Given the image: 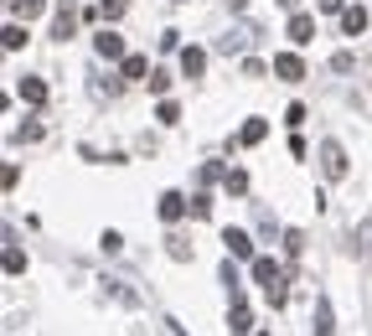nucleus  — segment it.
<instances>
[{
    "mask_svg": "<svg viewBox=\"0 0 372 336\" xmlns=\"http://www.w3.org/2000/svg\"><path fill=\"white\" fill-rule=\"evenodd\" d=\"M254 279L264 285L269 305H285V300H289V290H285V269H279L274 259H254Z\"/></svg>",
    "mask_w": 372,
    "mask_h": 336,
    "instance_id": "f257e3e1",
    "label": "nucleus"
},
{
    "mask_svg": "<svg viewBox=\"0 0 372 336\" xmlns=\"http://www.w3.org/2000/svg\"><path fill=\"white\" fill-rule=\"evenodd\" d=\"M285 31H289V42H295V47H310L315 42V16H310V10H295Z\"/></svg>",
    "mask_w": 372,
    "mask_h": 336,
    "instance_id": "f03ea898",
    "label": "nucleus"
},
{
    "mask_svg": "<svg viewBox=\"0 0 372 336\" xmlns=\"http://www.w3.org/2000/svg\"><path fill=\"white\" fill-rule=\"evenodd\" d=\"M321 171H326L331 181H341V176H347V150H341L336 140H326V145H321Z\"/></svg>",
    "mask_w": 372,
    "mask_h": 336,
    "instance_id": "7ed1b4c3",
    "label": "nucleus"
},
{
    "mask_svg": "<svg viewBox=\"0 0 372 336\" xmlns=\"http://www.w3.org/2000/svg\"><path fill=\"white\" fill-rule=\"evenodd\" d=\"M222 248H228L233 259H248V264L259 259V253H254V238H248L243 227H228V233H222Z\"/></svg>",
    "mask_w": 372,
    "mask_h": 336,
    "instance_id": "20e7f679",
    "label": "nucleus"
},
{
    "mask_svg": "<svg viewBox=\"0 0 372 336\" xmlns=\"http://www.w3.org/2000/svg\"><path fill=\"white\" fill-rule=\"evenodd\" d=\"M274 73L285 78V83H300V78H305V62L295 57V52H279V57H274Z\"/></svg>",
    "mask_w": 372,
    "mask_h": 336,
    "instance_id": "39448f33",
    "label": "nucleus"
},
{
    "mask_svg": "<svg viewBox=\"0 0 372 336\" xmlns=\"http://www.w3.org/2000/svg\"><path fill=\"white\" fill-rule=\"evenodd\" d=\"M93 47H99V57L124 62V42H119V31H99V36H93Z\"/></svg>",
    "mask_w": 372,
    "mask_h": 336,
    "instance_id": "423d86ee",
    "label": "nucleus"
},
{
    "mask_svg": "<svg viewBox=\"0 0 372 336\" xmlns=\"http://www.w3.org/2000/svg\"><path fill=\"white\" fill-rule=\"evenodd\" d=\"M367 6H347V10H341V31H347V36H362L367 31Z\"/></svg>",
    "mask_w": 372,
    "mask_h": 336,
    "instance_id": "0eeeda50",
    "label": "nucleus"
},
{
    "mask_svg": "<svg viewBox=\"0 0 372 336\" xmlns=\"http://www.w3.org/2000/svg\"><path fill=\"white\" fill-rule=\"evenodd\" d=\"M181 73L186 78H202L207 73V52L202 47H181Z\"/></svg>",
    "mask_w": 372,
    "mask_h": 336,
    "instance_id": "6e6552de",
    "label": "nucleus"
},
{
    "mask_svg": "<svg viewBox=\"0 0 372 336\" xmlns=\"http://www.w3.org/2000/svg\"><path fill=\"white\" fill-rule=\"evenodd\" d=\"M161 218L166 223H181L186 218V197L181 192H161Z\"/></svg>",
    "mask_w": 372,
    "mask_h": 336,
    "instance_id": "1a4fd4ad",
    "label": "nucleus"
},
{
    "mask_svg": "<svg viewBox=\"0 0 372 336\" xmlns=\"http://www.w3.org/2000/svg\"><path fill=\"white\" fill-rule=\"evenodd\" d=\"M228 326H233V336H243L248 326H254V316H248V305L233 295V311H228Z\"/></svg>",
    "mask_w": 372,
    "mask_h": 336,
    "instance_id": "9d476101",
    "label": "nucleus"
},
{
    "mask_svg": "<svg viewBox=\"0 0 372 336\" xmlns=\"http://www.w3.org/2000/svg\"><path fill=\"white\" fill-rule=\"evenodd\" d=\"M21 99L31 104V109H36V104H47V83H42V78H21Z\"/></svg>",
    "mask_w": 372,
    "mask_h": 336,
    "instance_id": "9b49d317",
    "label": "nucleus"
},
{
    "mask_svg": "<svg viewBox=\"0 0 372 336\" xmlns=\"http://www.w3.org/2000/svg\"><path fill=\"white\" fill-rule=\"evenodd\" d=\"M264 134H269V119H248V125L238 130V145H259Z\"/></svg>",
    "mask_w": 372,
    "mask_h": 336,
    "instance_id": "f8f14e48",
    "label": "nucleus"
},
{
    "mask_svg": "<svg viewBox=\"0 0 372 336\" xmlns=\"http://www.w3.org/2000/svg\"><path fill=\"white\" fill-rule=\"evenodd\" d=\"M222 192H228V197H243V192H248V171H222Z\"/></svg>",
    "mask_w": 372,
    "mask_h": 336,
    "instance_id": "ddd939ff",
    "label": "nucleus"
},
{
    "mask_svg": "<svg viewBox=\"0 0 372 336\" xmlns=\"http://www.w3.org/2000/svg\"><path fill=\"white\" fill-rule=\"evenodd\" d=\"M315 336H336L331 331V300H315Z\"/></svg>",
    "mask_w": 372,
    "mask_h": 336,
    "instance_id": "4468645a",
    "label": "nucleus"
},
{
    "mask_svg": "<svg viewBox=\"0 0 372 336\" xmlns=\"http://www.w3.org/2000/svg\"><path fill=\"white\" fill-rule=\"evenodd\" d=\"M21 47H26V26L10 21V26H6V52H21Z\"/></svg>",
    "mask_w": 372,
    "mask_h": 336,
    "instance_id": "2eb2a0df",
    "label": "nucleus"
},
{
    "mask_svg": "<svg viewBox=\"0 0 372 336\" xmlns=\"http://www.w3.org/2000/svg\"><path fill=\"white\" fill-rule=\"evenodd\" d=\"M119 67H124V78H135V83H140L145 73H150V62H145V57H124Z\"/></svg>",
    "mask_w": 372,
    "mask_h": 336,
    "instance_id": "dca6fc26",
    "label": "nucleus"
},
{
    "mask_svg": "<svg viewBox=\"0 0 372 336\" xmlns=\"http://www.w3.org/2000/svg\"><path fill=\"white\" fill-rule=\"evenodd\" d=\"M155 119H161V125H181V109L171 99H161V109H155Z\"/></svg>",
    "mask_w": 372,
    "mask_h": 336,
    "instance_id": "f3484780",
    "label": "nucleus"
},
{
    "mask_svg": "<svg viewBox=\"0 0 372 336\" xmlns=\"http://www.w3.org/2000/svg\"><path fill=\"white\" fill-rule=\"evenodd\" d=\"M99 16L103 21H119V16H124V0H99Z\"/></svg>",
    "mask_w": 372,
    "mask_h": 336,
    "instance_id": "a211bd4d",
    "label": "nucleus"
},
{
    "mask_svg": "<svg viewBox=\"0 0 372 336\" xmlns=\"http://www.w3.org/2000/svg\"><path fill=\"white\" fill-rule=\"evenodd\" d=\"M300 248H305V233H300V227H289V233H285V253H289V259H295Z\"/></svg>",
    "mask_w": 372,
    "mask_h": 336,
    "instance_id": "6ab92c4d",
    "label": "nucleus"
},
{
    "mask_svg": "<svg viewBox=\"0 0 372 336\" xmlns=\"http://www.w3.org/2000/svg\"><path fill=\"white\" fill-rule=\"evenodd\" d=\"M26 269V253L21 248H6V274H21Z\"/></svg>",
    "mask_w": 372,
    "mask_h": 336,
    "instance_id": "aec40b11",
    "label": "nucleus"
},
{
    "mask_svg": "<svg viewBox=\"0 0 372 336\" xmlns=\"http://www.w3.org/2000/svg\"><path fill=\"white\" fill-rule=\"evenodd\" d=\"M42 6H47V0H16V16L31 21V16H42Z\"/></svg>",
    "mask_w": 372,
    "mask_h": 336,
    "instance_id": "412c9836",
    "label": "nucleus"
},
{
    "mask_svg": "<svg viewBox=\"0 0 372 336\" xmlns=\"http://www.w3.org/2000/svg\"><path fill=\"white\" fill-rule=\"evenodd\" d=\"M145 83H150V93H166V88H171V73H161V67H155V73L145 78Z\"/></svg>",
    "mask_w": 372,
    "mask_h": 336,
    "instance_id": "4be33fe9",
    "label": "nucleus"
},
{
    "mask_svg": "<svg viewBox=\"0 0 372 336\" xmlns=\"http://www.w3.org/2000/svg\"><path fill=\"white\" fill-rule=\"evenodd\" d=\"M285 125H289V130L305 125V104H289V109H285Z\"/></svg>",
    "mask_w": 372,
    "mask_h": 336,
    "instance_id": "5701e85b",
    "label": "nucleus"
},
{
    "mask_svg": "<svg viewBox=\"0 0 372 336\" xmlns=\"http://www.w3.org/2000/svg\"><path fill=\"white\" fill-rule=\"evenodd\" d=\"M192 212H196V218H212V197H207V192L192 197Z\"/></svg>",
    "mask_w": 372,
    "mask_h": 336,
    "instance_id": "b1692460",
    "label": "nucleus"
},
{
    "mask_svg": "<svg viewBox=\"0 0 372 336\" xmlns=\"http://www.w3.org/2000/svg\"><path fill=\"white\" fill-rule=\"evenodd\" d=\"M321 10H347V6H341V0H321Z\"/></svg>",
    "mask_w": 372,
    "mask_h": 336,
    "instance_id": "393cba45",
    "label": "nucleus"
},
{
    "mask_svg": "<svg viewBox=\"0 0 372 336\" xmlns=\"http://www.w3.org/2000/svg\"><path fill=\"white\" fill-rule=\"evenodd\" d=\"M279 6H285V10H295V6H300V0H279Z\"/></svg>",
    "mask_w": 372,
    "mask_h": 336,
    "instance_id": "a878e982",
    "label": "nucleus"
},
{
    "mask_svg": "<svg viewBox=\"0 0 372 336\" xmlns=\"http://www.w3.org/2000/svg\"><path fill=\"white\" fill-rule=\"evenodd\" d=\"M171 6H181V0H171Z\"/></svg>",
    "mask_w": 372,
    "mask_h": 336,
    "instance_id": "bb28decb",
    "label": "nucleus"
},
{
    "mask_svg": "<svg viewBox=\"0 0 372 336\" xmlns=\"http://www.w3.org/2000/svg\"><path fill=\"white\" fill-rule=\"evenodd\" d=\"M264 336H269V331H264Z\"/></svg>",
    "mask_w": 372,
    "mask_h": 336,
    "instance_id": "cd10ccee",
    "label": "nucleus"
}]
</instances>
